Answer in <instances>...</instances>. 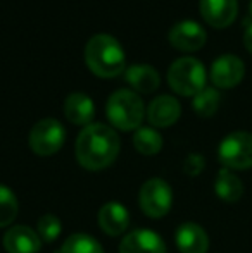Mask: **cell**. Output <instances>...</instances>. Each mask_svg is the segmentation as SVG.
<instances>
[{
	"label": "cell",
	"mask_w": 252,
	"mask_h": 253,
	"mask_svg": "<svg viewBox=\"0 0 252 253\" xmlns=\"http://www.w3.org/2000/svg\"><path fill=\"white\" fill-rule=\"evenodd\" d=\"M42 247L38 233L26 226H12L3 236V248L7 253H37Z\"/></svg>",
	"instance_id": "obj_13"
},
{
	"label": "cell",
	"mask_w": 252,
	"mask_h": 253,
	"mask_svg": "<svg viewBox=\"0 0 252 253\" xmlns=\"http://www.w3.org/2000/svg\"><path fill=\"white\" fill-rule=\"evenodd\" d=\"M182 116V105L171 95H159L147 107V119L154 127H169Z\"/></svg>",
	"instance_id": "obj_10"
},
{
	"label": "cell",
	"mask_w": 252,
	"mask_h": 253,
	"mask_svg": "<svg viewBox=\"0 0 252 253\" xmlns=\"http://www.w3.org/2000/svg\"><path fill=\"white\" fill-rule=\"evenodd\" d=\"M221 102V95L216 88L212 86H205L204 90H201L197 95L194 97V110L199 114L201 117H211L216 114Z\"/></svg>",
	"instance_id": "obj_21"
},
{
	"label": "cell",
	"mask_w": 252,
	"mask_h": 253,
	"mask_svg": "<svg viewBox=\"0 0 252 253\" xmlns=\"http://www.w3.org/2000/svg\"><path fill=\"white\" fill-rule=\"evenodd\" d=\"M119 253H166V245L155 231L137 229L123 238Z\"/></svg>",
	"instance_id": "obj_11"
},
{
	"label": "cell",
	"mask_w": 252,
	"mask_h": 253,
	"mask_svg": "<svg viewBox=\"0 0 252 253\" xmlns=\"http://www.w3.org/2000/svg\"><path fill=\"white\" fill-rule=\"evenodd\" d=\"M176 247L182 253H207V233L195 222H183L176 229Z\"/></svg>",
	"instance_id": "obj_15"
},
{
	"label": "cell",
	"mask_w": 252,
	"mask_h": 253,
	"mask_svg": "<svg viewBox=\"0 0 252 253\" xmlns=\"http://www.w3.org/2000/svg\"><path fill=\"white\" fill-rule=\"evenodd\" d=\"M109 123L121 131H137L145 117V105L137 91L121 88L109 97L105 105Z\"/></svg>",
	"instance_id": "obj_3"
},
{
	"label": "cell",
	"mask_w": 252,
	"mask_h": 253,
	"mask_svg": "<svg viewBox=\"0 0 252 253\" xmlns=\"http://www.w3.org/2000/svg\"><path fill=\"white\" fill-rule=\"evenodd\" d=\"M66 129L57 119H42L30 131V148L40 157H50L62 148Z\"/></svg>",
	"instance_id": "obj_6"
},
{
	"label": "cell",
	"mask_w": 252,
	"mask_h": 253,
	"mask_svg": "<svg viewBox=\"0 0 252 253\" xmlns=\"http://www.w3.org/2000/svg\"><path fill=\"white\" fill-rule=\"evenodd\" d=\"M85 62L99 78H118L126 69V57L121 43L112 35L99 33L85 47Z\"/></svg>",
	"instance_id": "obj_2"
},
{
	"label": "cell",
	"mask_w": 252,
	"mask_h": 253,
	"mask_svg": "<svg viewBox=\"0 0 252 253\" xmlns=\"http://www.w3.org/2000/svg\"><path fill=\"white\" fill-rule=\"evenodd\" d=\"M249 12H251V16H252V0L249 2Z\"/></svg>",
	"instance_id": "obj_26"
},
{
	"label": "cell",
	"mask_w": 252,
	"mask_h": 253,
	"mask_svg": "<svg viewBox=\"0 0 252 253\" xmlns=\"http://www.w3.org/2000/svg\"><path fill=\"white\" fill-rule=\"evenodd\" d=\"M99 226L109 236H119L130 226V213L118 202H109L99 210Z\"/></svg>",
	"instance_id": "obj_14"
},
{
	"label": "cell",
	"mask_w": 252,
	"mask_h": 253,
	"mask_svg": "<svg viewBox=\"0 0 252 253\" xmlns=\"http://www.w3.org/2000/svg\"><path fill=\"white\" fill-rule=\"evenodd\" d=\"M17 200L12 190L0 184V227H7L14 222L17 215Z\"/></svg>",
	"instance_id": "obj_22"
},
{
	"label": "cell",
	"mask_w": 252,
	"mask_h": 253,
	"mask_svg": "<svg viewBox=\"0 0 252 253\" xmlns=\"http://www.w3.org/2000/svg\"><path fill=\"white\" fill-rule=\"evenodd\" d=\"M218 157L226 169L246 170L252 167V133L233 131L223 138Z\"/></svg>",
	"instance_id": "obj_5"
},
{
	"label": "cell",
	"mask_w": 252,
	"mask_h": 253,
	"mask_svg": "<svg viewBox=\"0 0 252 253\" xmlns=\"http://www.w3.org/2000/svg\"><path fill=\"white\" fill-rule=\"evenodd\" d=\"M214 191L223 202H239L244 195V184L230 169H221L216 176Z\"/></svg>",
	"instance_id": "obj_18"
},
{
	"label": "cell",
	"mask_w": 252,
	"mask_h": 253,
	"mask_svg": "<svg viewBox=\"0 0 252 253\" xmlns=\"http://www.w3.org/2000/svg\"><path fill=\"white\" fill-rule=\"evenodd\" d=\"M201 14L207 24L214 28H226L239 14L237 0H201Z\"/></svg>",
	"instance_id": "obj_12"
},
{
	"label": "cell",
	"mask_w": 252,
	"mask_h": 253,
	"mask_svg": "<svg viewBox=\"0 0 252 253\" xmlns=\"http://www.w3.org/2000/svg\"><path fill=\"white\" fill-rule=\"evenodd\" d=\"M207 40L205 30L197 21L185 19L176 23L169 30V43L182 52H195L202 48Z\"/></svg>",
	"instance_id": "obj_9"
},
{
	"label": "cell",
	"mask_w": 252,
	"mask_h": 253,
	"mask_svg": "<svg viewBox=\"0 0 252 253\" xmlns=\"http://www.w3.org/2000/svg\"><path fill=\"white\" fill-rule=\"evenodd\" d=\"M168 84L182 97H195L205 88V67L195 57H180L168 69Z\"/></svg>",
	"instance_id": "obj_4"
},
{
	"label": "cell",
	"mask_w": 252,
	"mask_h": 253,
	"mask_svg": "<svg viewBox=\"0 0 252 253\" xmlns=\"http://www.w3.org/2000/svg\"><path fill=\"white\" fill-rule=\"evenodd\" d=\"M37 229H38L40 240L47 241V243H52V241L59 238V234H61V231H62V226H61V220L55 215L45 213V215H42L40 219H38Z\"/></svg>",
	"instance_id": "obj_23"
},
{
	"label": "cell",
	"mask_w": 252,
	"mask_h": 253,
	"mask_svg": "<svg viewBox=\"0 0 252 253\" xmlns=\"http://www.w3.org/2000/svg\"><path fill=\"white\" fill-rule=\"evenodd\" d=\"M205 169V159L201 153H190L183 160V172L187 176H199Z\"/></svg>",
	"instance_id": "obj_24"
},
{
	"label": "cell",
	"mask_w": 252,
	"mask_h": 253,
	"mask_svg": "<svg viewBox=\"0 0 252 253\" xmlns=\"http://www.w3.org/2000/svg\"><path fill=\"white\" fill-rule=\"evenodd\" d=\"M133 147L142 155H155L162 148V136L154 127H138L133 134Z\"/></svg>",
	"instance_id": "obj_19"
},
{
	"label": "cell",
	"mask_w": 252,
	"mask_h": 253,
	"mask_svg": "<svg viewBox=\"0 0 252 253\" xmlns=\"http://www.w3.org/2000/svg\"><path fill=\"white\" fill-rule=\"evenodd\" d=\"M64 116L76 126H88L95 116L94 100L87 93L74 91L64 100Z\"/></svg>",
	"instance_id": "obj_16"
},
{
	"label": "cell",
	"mask_w": 252,
	"mask_h": 253,
	"mask_svg": "<svg viewBox=\"0 0 252 253\" xmlns=\"http://www.w3.org/2000/svg\"><path fill=\"white\" fill-rule=\"evenodd\" d=\"M244 74H246L244 60L233 53H225L212 62L209 76L216 88H232L242 81Z\"/></svg>",
	"instance_id": "obj_8"
},
{
	"label": "cell",
	"mask_w": 252,
	"mask_h": 253,
	"mask_svg": "<svg viewBox=\"0 0 252 253\" xmlns=\"http://www.w3.org/2000/svg\"><path fill=\"white\" fill-rule=\"evenodd\" d=\"M125 78L128 84L131 86V90L137 91V93H154L155 90L161 84V78L159 73L149 64H135L130 66L125 71Z\"/></svg>",
	"instance_id": "obj_17"
},
{
	"label": "cell",
	"mask_w": 252,
	"mask_h": 253,
	"mask_svg": "<svg viewBox=\"0 0 252 253\" xmlns=\"http://www.w3.org/2000/svg\"><path fill=\"white\" fill-rule=\"evenodd\" d=\"M244 43H246L247 50L252 52V21L246 23V31H244Z\"/></svg>",
	"instance_id": "obj_25"
},
{
	"label": "cell",
	"mask_w": 252,
	"mask_h": 253,
	"mask_svg": "<svg viewBox=\"0 0 252 253\" xmlns=\"http://www.w3.org/2000/svg\"><path fill=\"white\" fill-rule=\"evenodd\" d=\"M59 253H104V248L90 234L76 233L64 241Z\"/></svg>",
	"instance_id": "obj_20"
},
{
	"label": "cell",
	"mask_w": 252,
	"mask_h": 253,
	"mask_svg": "<svg viewBox=\"0 0 252 253\" xmlns=\"http://www.w3.org/2000/svg\"><path fill=\"white\" fill-rule=\"evenodd\" d=\"M121 141L112 127L102 123H92L81 129L76 138V160L87 170H102L119 155Z\"/></svg>",
	"instance_id": "obj_1"
},
{
	"label": "cell",
	"mask_w": 252,
	"mask_h": 253,
	"mask_svg": "<svg viewBox=\"0 0 252 253\" xmlns=\"http://www.w3.org/2000/svg\"><path fill=\"white\" fill-rule=\"evenodd\" d=\"M140 209L147 217L161 219L169 212L173 205V191L169 184L161 177H152L145 181L140 188Z\"/></svg>",
	"instance_id": "obj_7"
}]
</instances>
